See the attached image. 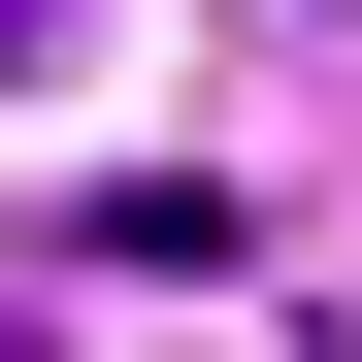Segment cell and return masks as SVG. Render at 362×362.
Wrapping results in <instances>:
<instances>
[{"instance_id":"6da1fadb","label":"cell","mask_w":362,"mask_h":362,"mask_svg":"<svg viewBox=\"0 0 362 362\" xmlns=\"http://www.w3.org/2000/svg\"><path fill=\"white\" fill-rule=\"evenodd\" d=\"M66 33H99V0H0V66H66Z\"/></svg>"},{"instance_id":"7a4b0ae2","label":"cell","mask_w":362,"mask_h":362,"mask_svg":"<svg viewBox=\"0 0 362 362\" xmlns=\"http://www.w3.org/2000/svg\"><path fill=\"white\" fill-rule=\"evenodd\" d=\"M0 362H66V329H0Z\"/></svg>"}]
</instances>
